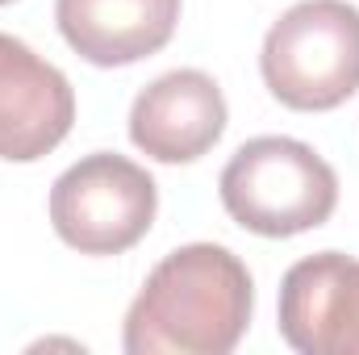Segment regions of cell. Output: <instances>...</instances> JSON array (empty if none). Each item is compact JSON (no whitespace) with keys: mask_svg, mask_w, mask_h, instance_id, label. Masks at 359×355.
Here are the masks:
<instances>
[{"mask_svg":"<svg viewBox=\"0 0 359 355\" xmlns=\"http://www.w3.org/2000/svg\"><path fill=\"white\" fill-rule=\"evenodd\" d=\"M251 309L247 264L217 243H188L138 288L121 343L130 355H230L251 326Z\"/></svg>","mask_w":359,"mask_h":355,"instance_id":"cell-1","label":"cell"},{"mask_svg":"<svg viewBox=\"0 0 359 355\" xmlns=\"http://www.w3.org/2000/svg\"><path fill=\"white\" fill-rule=\"evenodd\" d=\"M217 192L226 213L259 239H292L318 230L339 209L334 168L309 142L280 134L243 142L222 168Z\"/></svg>","mask_w":359,"mask_h":355,"instance_id":"cell-2","label":"cell"},{"mask_svg":"<svg viewBox=\"0 0 359 355\" xmlns=\"http://www.w3.org/2000/svg\"><path fill=\"white\" fill-rule=\"evenodd\" d=\"M259 72L268 92L297 113L339 109L359 92V8L347 0H301L271 21Z\"/></svg>","mask_w":359,"mask_h":355,"instance_id":"cell-3","label":"cell"},{"mask_svg":"<svg viewBox=\"0 0 359 355\" xmlns=\"http://www.w3.org/2000/svg\"><path fill=\"white\" fill-rule=\"evenodd\" d=\"M159 213V188L147 168L117 151L72 163L50 188V226L80 255H121L142 243Z\"/></svg>","mask_w":359,"mask_h":355,"instance_id":"cell-4","label":"cell"},{"mask_svg":"<svg viewBox=\"0 0 359 355\" xmlns=\"http://www.w3.org/2000/svg\"><path fill=\"white\" fill-rule=\"evenodd\" d=\"M76 126V92L67 76L34 46L0 34V159L38 163Z\"/></svg>","mask_w":359,"mask_h":355,"instance_id":"cell-5","label":"cell"},{"mask_svg":"<svg viewBox=\"0 0 359 355\" xmlns=\"http://www.w3.org/2000/svg\"><path fill=\"white\" fill-rule=\"evenodd\" d=\"M280 335L301 355H359V260L318 251L284 272Z\"/></svg>","mask_w":359,"mask_h":355,"instance_id":"cell-6","label":"cell"},{"mask_svg":"<svg viewBox=\"0 0 359 355\" xmlns=\"http://www.w3.org/2000/svg\"><path fill=\"white\" fill-rule=\"evenodd\" d=\"M230 109L213 76L184 67L168 72L134 96L130 142L155 163H196L226 134Z\"/></svg>","mask_w":359,"mask_h":355,"instance_id":"cell-7","label":"cell"},{"mask_svg":"<svg viewBox=\"0 0 359 355\" xmlns=\"http://www.w3.org/2000/svg\"><path fill=\"white\" fill-rule=\"evenodd\" d=\"M55 21L92 67H130L172 42L180 0H55Z\"/></svg>","mask_w":359,"mask_h":355,"instance_id":"cell-8","label":"cell"},{"mask_svg":"<svg viewBox=\"0 0 359 355\" xmlns=\"http://www.w3.org/2000/svg\"><path fill=\"white\" fill-rule=\"evenodd\" d=\"M0 4H13V0H0Z\"/></svg>","mask_w":359,"mask_h":355,"instance_id":"cell-9","label":"cell"}]
</instances>
